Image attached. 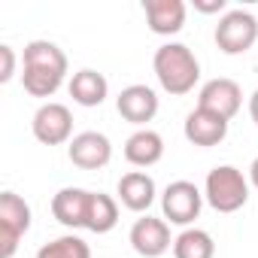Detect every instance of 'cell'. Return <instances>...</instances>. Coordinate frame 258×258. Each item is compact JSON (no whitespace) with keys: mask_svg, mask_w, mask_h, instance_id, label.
Wrapping results in <instances>:
<instances>
[{"mask_svg":"<svg viewBox=\"0 0 258 258\" xmlns=\"http://www.w3.org/2000/svg\"><path fill=\"white\" fill-rule=\"evenodd\" d=\"M204 198L216 213H237L249 201V179L234 164H219L207 173Z\"/></svg>","mask_w":258,"mask_h":258,"instance_id":"3","label":"cell"},{"mask_svg":"<svg viewBox=\"0 0 258 258\" xmlns=\"http://www.w3.org/2000/svg\"><path fill=\"white\" fill-rule=\"evenodd\" d=\"M16 73V49L13 46H0V82H10Z\"/></svg>","mask_w":258,"mask_h":258,"instance_id":"21","label":"cell"},{"mask_svg":"<svg viewBox=\"0 0 258 258\" xmlns=\"http://www.w3.org/2000/svg\"><path fill=\"white\" fill-rule=\"evenodd\" d=\"M152 67H155V76L161 82V88L167 94H188L198 79H201V61L195 58V52L185 46V43H164L155 49V58H152Z\"/></svg>","mask_w":258,"mask_h":258,"instance_id":"2","label":"cell"},{"mask_svg":"<svg viewBox=\"0 0 258 258\" xmlns=\"http://www.w3.org/2000/svg\"><path fill=\"white\" fill-rule=\"evenodd\" d=\"M249 115H252V121L258 124V88H255L252 97H249Z\"/></svg>","mask_w":258,"mask_h":258,"instance_id":"23","label":"cell"},{"mask_svg":"<svg viewBox=\"0 0 258 258\" xmlns=\"http://www.w3.org/2000/svg\"><path fill=\"white\" fill-rule=\"evenodd\" d=\"M67 155L76 167L82 170H100L112 158V143L100 131H82L67 143Z\"/></svg>","mask_w":258,"mask_h":258,"instance_id":"8","label":"cell"},{"mask_svg":"<svg viewBox=\"0 0 258 258\" xmlns=\"http://www.w3.org/2000/svg\"><path fill=\"white\" fill-rule=\"evenodd\" d=\"M131 246H134V252L143 255V258H161V255L173 246V240H170V225H167L164 219H155V216L146 213V216L137 219L134 228H131Z\"/></svg>","mask_w":258,"mask_h":258,"instance_id":"10","label":"cell"},{"mask_svg":"<svg viewBox=\"0 0 258 258\" xmlns=\"http://www.w3.org/2000/svg\"><path fill=\"white\" fill-rule=\"evenodd\" d=\"M182 131H185V140L201 146V149H210V146H219L225 137H228V118L216 115V112H207V109H191L185 115V124H182Z\"/></svg>","mask_w":258,"mask_h":258,"instance_id":"11","label":"cell"},{"mask_svg":"<svg viewBox=\"0 0 258 258\" xmlns=\"http://www.w3.org/2000/svg\"><path fill=\"white\" fill-rule=\"evenodd\" d=\"M115 109L124 121L131 124H146L158 115V94L149 85H127L115 97Z\"/></svg>","mask_w":258,"mask_h":258,"instance_id":"12","label":"cell"},{"mask_svg":"<svg viewBox=\"0 0 258 258\" xmlns=\"http://www.w3.org/2000/svg\"><path fill=\"white\" fill-rule=\"evenodd\" d=\"M124 158L134 167H152L164 158V140L152 127H140L124 140Z\"/></svg>","mask_w":258,"mask_h":258,"instance_id":"16","label":"cell"},{"mask_svg":"<svg viewBox=\"0 0 258 258\" xmlns=\"http://www.w3.org/2000/svg\"><path fill=\"white\" fill-rule=\"evenodd\" d=\"M31 231V207L22 195H0V258H13L22 237Z\"/></svg>","mask_w":258,"mask_h":258,"instance_id":"4","label":"cell"},{"mask_svg":"<svg viewBox=\"0 0 258 258\" xmlns=\"http://www.w3.org/2000/svg\"><path fill=\"white\" fill-rule=\"evenodd\" d=\"M67 88H70V97L79 106H100L106 100V94H109V82L97 70H79V73H73V79H70Z\"/></svg>","mask_w":258,"mask_h":258,"instance_id":"17","label":"cell"},{"mask_svg":"<svg viewBox=\"0 0 258 258\" xmlns=\"http://www.w3.org/2000/svg\"><path fill=\"white\" fill-rule=\"evenodd\" d=\"M249 182H252V185L258 188V158H255V161L249 164Z\"/></svg>","mask_w":258,"mask_h":258,"instance_id":"24","label":"cell"},{"mask_svg":"<svg viewBox=\"0 0 258 258\" xmlns=\"http://www.w3.org/2000/svg\"><path fill=\"white\" fill-rule=\"evenodd\" d=\"M34 137L43 143V146H61V143H70L73 140V112L64 106V103H43L37 112H34Z\"/></svg>","mask_w":258,"mask_h":258,"instance_id":"7","label":"cell"},{"mask_svg":"<svg viewBox=\"0 0 258 258\" xmlns=\"http://www.w3.org/2000/svg\"><path fill=\"white\" fill-rule=\"evenodd\" d=\"M198 106L207 109V112H216V115H222V118L231 121V118L240 112V106H243V91H240V85H237L234 79L219 76V79H210V82L201 88V94H198Z\"/></svg>","mask_w":258,"mask_h":258,"instance_id":"9","label":"cell"},{"mask_svg":"<svg viewBox=\"0 0 258 258\" xmlns=\"http://www.w3.org/2000/svg\"><path fill=\"white\" fill-rule=\"evenodd\" d=\"M88 201H91V191H88V188L67 185V188H61V191L52 198V216H55L64 228H85Z\"/></svg>","mask_w":258,"mask_h":258,"instance_id":"14","label":"cell"},{"mask_svg":"<svg viewBox=\"0 0 258 258\" xmlns=\"http://www.w3.org/2000/svg\"><path fill=\"white\" fill-rule=\"evenodd\" d=\"M204 207V195L195 182L188 179H176L164 188L161 195V210H164V222L170 225H191L201 216Z\"/></svg>","mask_w":258,"mask_h":258,"instance_id":"6","label":"cell"},{"mask_svg":"<svg viewBox=\"0 0 258 258\" xmlns=\"http://www.w3.org/2000/svg\"><path fill=\"white\" fill-rule=\"evenodd\" d=\"M195 10H198V13H204V16L225 13V0H195Z\"/></svg>","mask_w":258,"mask_h":258,"instance_id":"22","label":"cell"},{"mask_svg":"<svg viewBox=\"0 0 258 258\" xmlns=\"http://www.w3.org/2000/svg\"><path fill=\"white\" fill-rule=\"evenodd\" d=\"M258 43V19L246 10H228L216 25V46L225 55H243Z\"/></svg>","mask_w":258,"mask_h":258,"instance_id":"5","label":"cell"},{"mask_svg":"<svg viewBox=\"0 0 258 258\" xmlns=\"http://www.w3.org/2000/svg\"><path fill=\"white\" fill-rule=\"evenodd\" d=\"M118 201L131 213H146L155 204V179L143 170H131L118 179Z\"/></svg>","mask_w":258,"mask_h":258,"instance_id":"15","label":"cell"},{"mask_svg":"<svg viewBox=\"0 0 258 258\" xmlns=\"http://www.w3.org/2000/svg\"><path fill=\"white\" fill-rule=\"evenodd\" d=\"M37 258H91V249L82 237L64 234V237H55V240L43 243Z\"/></svg>","mask_w":258,"mask_h":258,"instance_id":"20","label":"cell"},{"mask_svg":"<svg viewBox=\"0 0 258 258\" xmlns=\"http://www.w3.org/2000/svg\"><path fill=\"white\" fill-rule=\"evenodd\" d=\"M213 255H216V243L204 228H185L173 240V258H213Z\"/></svg>","mask_w":258,"mask_h":258,"instance_id":"19","label":"cell"},{"mask_svg":"<svg viewBox=\"0 0 258 258\" xmlns=\"http://www.w3.org/2000/svg\"><path fill=\"white\" fill-rule=\"evenodd\" d=\"M22 85L31 97H52L67 76V55L52 40H31L22 55Z\"/></svg>","mask_w":258,"mask_h":258,"instance_id":"1","label":"cell"},{"mask_svg":"<svg viewBox=\"0 0 258 258\" xmlns=\"http://www.w3.org/2000/svg\"><path fill=\"white\" fill-rule=\"evenodd\" d=\"M115 225H118V204H115V198H109L103 191H91L85 228L94 231V234H109Z\"/></svg>","mask_w":258,"mask_h":258,"instance_id":"18","label":"cell"},{"mask_svg":"<svg viewBox=\"0 0 258 258\" xmlns=\"http://www.w3.org/2000/svg\"><path fill=\"white\" fill-rule=\"evenodd\" d=\"M143 16L152 34L173 37L185 25V4L182 0H143Z\"/></svg>","mask_w":258,"mask_h":258,"instance_id":"13","label":"cell"}]
</instances>
